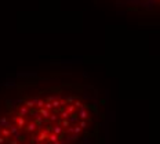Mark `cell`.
<instances>
[{"label":"cell","instance_id":"cell-1","mask_svg":"<svg viewBox=\"0 0 160 144\" xmlns=\"http://www.w3.org/2000/svg\"><path fill=\"white\" fill-rule=\"evenodd\" d=\"M15 122H17V126H18V129H22V127H25V125H26L25 118H24V116H19V115L17 116Z\"/></svg>","mask_w":160,"mask_h":144},{"label":"cell","instance_id":"cell-2","mask_svg":"<svg viewBox=\"0 0 160 144\" xmlns=\"http://www.w3.org/2000/svg\"><path fill=\"white\" fill-rule=\"evenodd\" d=\"M77 116H79L80 119H88V111L86 110V108H79Z\"/></svg>","mask_w":160,"mask_h":144},{"label":"cell","instance_id":"cell-3","mask_svg":"<svg viewBox=\"0 0 160 144\" xmlns=\"http://www.w3.org/2000/svg\"><path fill=\"white\" fill-rule=\"evenodd\" d=\"M37 123L33 121V122H30V123H28V125H25V129H26L28 132H35L36 129H37Z\"/></svg>","mask_w":160,"mask_h":144},{"label":"cell","instance_id":"cell-4","mask_svg":"<svg viewBox=\"0 0 160 144\" xmlns=\"http://www.w3.org/2000/svg\"><path fill=\"white\" fill-rule=\"evenodd\" d=\"M28 112H29V108H28L26 105H22V107H19V110H18V115L19 116H26Z\"/></svg>","mask_w":160,"mask_h":144},{"label":"cell","instance_id":"cell-5","mask_svg":"<svg viewBox=\"0 0 160 144\" xmlns=\"http://www.w3.org/2000/svg\"><path fill=\"white\" fill-rule=\"evenodd\" d=\"M39 114L43 116L44 119H48V116H50V111L48 110H46V108H39Z\"/></svg>","mask_w":160,"mask_h":144},{"label":"cell","instance_id":"cell-6","mask_svg":"<svg viewBox=\"0 0 160 144\" xmlns=\"http://www.w3.org/2000/svg\"><path fill=\"white\" fill-rule=\"evenodd\" d=\"M66 130H68V133H76V134H79L83 129L80 126H73V127H66Z\"/></svg>","mask_w":160,"mask_h":144},{"label":"cell","instance_id":"cell-7","mask_svg":"<svg viewBox=\"0 0 160 144\" xmlns=\"http://www.w3.org/2000/svg\"><path fill=\"white\" fill-rule=\"evenodd\" d=\"M48 133L50 132H47V130H43V132L37 136V137H39V141H44V140H47V137H48Z\"/></svg>","mask_w":160,"mask_h":144},{"label":"cell","instance_id":"cell-8","mask_svg":"<svg viewBox=\"0 0 160 144\" xmlns=\"http://www.w3.org/2000/svg\"><path fill=\"white\" fill-rule=\"evenodd\" d=\"M47 140H48L50 143H54V141H57V140H58V134H55V133L50 132V133H48V137H47Z\"/></svg>","mask_w":160,"mask_h":144},{"label":"cell","instance_id":"cell-9","mask_svg":"<svg viewBox=\"0 0 160 144\" xmlns=\"http://www.w3.org/2000/svg\"><path fill=\"white\" fill-rule=\"evenodd\" d=\"M36 101H37V98H33V100H29V101H25V105H26L28 108H33V107H36Z\"/></svg>","mask_w":160,"mask_h":144},{"label":"cell","instance_id":"cell-10","mask_svg":"<svg viewBox=\"0 0 160 144\" xmlns=\"http://www.w3.org/2000/svg\"><path fill=\"white\" fill-rule=\"evenodd\" d=\"M8 123H10V122L7 121L6 116H1V118H0V127H7L8 126Z\"/></svg>","mask_w":160,"mask_h":144},{"label":"cell","instance_id":"cell-11","mask_svg":"<svg viewBox=\"0 0 160 144\" xmlns=\"http://www.w3.org/2000/svg\"><path fill=\"white\" fill-rule=\"evenodd\" d=\"M7 127H8V130H10L11 134H14V133H17L18 130H19L17 125H11V123H8V126H7Z\"/></svg>","mask_w":160,"mask_h":144},{"label":"cell","instance_id":"cell-12","mask_svg":"<svg viewBox=\"0 0 160 144\" xmlns=\"http://www.w3.org/2000/svg\"><path fill=\"white\" fill-rule=\"evenodd\" d=\"M68 121H69V123H76V122L79 121V116L75 115V114H71L69 118H68Z\"/></svg>","mask_w":160,"mask_h":144},{"label":"cell","instance_id":"cell-13","mask_svg":"<svg viewBox=\"0 0 160 144\" xmlns=\"http://www.w3.org/2000/svg\"><path fill=\"white\" fill-rule=\"evenodd\" d=\"M51 132L55 134H61L62 133V126H51Z\"/></svg>","mask_w":160,"mask_h":144},{"label":"cell","instance_id":"cell-14","mask_svg":"<svg viewBox=\"0 0 160 144\" xmlns=\"http://www.w3.org/2000/svg\"><path fill=\"white\" fill-rule=\"evenodd\" d=\"M73 105H75L76 108H86V105L83 104L80 100H77V98H75V101H73Z\"/></svg>","mask_w":160,"mask_h":144},{"label":"cell","instance_id":"cell-15","mask_svg":"<svg viewBox=\"0 0 160 144\" xmlns=\"http://www.w3.org/2000/svg\"><path fill=\"white\" fill-rule=\"evenodd\" d=\"M77 138H79V134H76V133H75L73 136H68V137H66L65 143H69V141H75V140H77Z\"/></svg>","mask_w":160,"mask_h":144},{"label":"cell","instance_id":"cell-16","mask_svg":"<svg viewBox=\"0 0 160 144\" xmlns=\"http://www.w3.org/2000/svg\"><path fill=\"white\" fill-rule=\"evenodd\" d=\"M1 134H3V137H8L11 133L8 130V127H1Z\"/></svg>","mask_w":160,"mask_h":144},{"label":"cell","instance_id":"cell-17","mask_svg":"<svg viewBox=\"0 0 160 144\" xmlns=\"http://www.w3.org/2000/svg\"><path fill=\"white\" fill-rule=\"evenodd\" d=\"M66 105H68V107H66V111H68L69 114H73L75 110H76V107H75L73 104H66Z\"/></svg>","mask_w":160,"mask_h":144},{"label":"cell","instance_id":"cell-18","mask_svg":"<svg viewBox=\"0 0 160 144\" xmlns=\"http://www.w3.org/2000/svg\"><path fill=\"white\" fill-rule=\"evenodd\" d=\"M36 107H37V108H43L44 107V100L37 98V101H36Z\"/></svg>","mask_w":160,"mask_h":144},{"label":"cell","instance_id":"cell-19","mask_svg":"<svg viewBox=\"0 0 160 144\" xmlns=\"http://www.w3.org/2000/svg\"><path fill=\"white\" fill-rule=\"evenodd\" d=\"M51 105H53V108H59V100L54 98L51 101Z\"/></svg>","mask_w":160,"mask_h":144},{"label":"cell","instance_id":"cell-20","mask_svg":"<svg viewBox=\"0 0 160 144\" xmlns=\"http://www.w3.org/2000/svg\"><path fill=\"white\" fill-rule=\"evenodd\" d=\"M69 125H71V123H69L68 119H64V121L61 122V126H62V127H69Z\"/></svg>","mask_w":160,"mask_h":144},{"label":"cell","instance_id":"cell-21","mask_svg":"<svg viewBox=\"0 0 160 144\" xmlns=\"http://www.w3.org/2000/svg\"><path fill=\"white\" fill-rule=\"evenodd\" d=\"M65 101H66V104H73V101H75V97H73V96H69V97H68Z\"/></svg>","mask_w":160,"mask_h":144},{"label":"cell","instance_id":"cell-22","mask_svg":"<svg viewBox=\"0 0 160 144\" xmlns=\"http://www.w3.org/2000/svg\"><path fill=\"white\" fill-rule=\"evenodd\" d=\"M79 126L82 127V129H84V127H87V121H86V119H82V122L79 123Z\"/></svg>","mask_w":160,"mask_h":144},{"label":"cell","instance_id":"cell-23","mask_svg":"<svg viewBox=\"0 0 160 144\" xmlns=\"http://www.w3.org/2000/svg\"><path fill=\"white\" fill-rule=\"evenodd\" d=\"M44 108H46V110H53V105H51V103H50V101H47V103H44Z\"/></svg>","mask_w":160,"mask_h":144},{"label":"cell","instance_id":"cell-24","mask_svg":"<svg viewBox=\"0 0 160 144\" xmlns=\"http://www.w3.org/2000/svg\"><path fill=\"white\" fill-rule=\"evenodd\" d=\"M48 119H50L51 122H55L57 119H58V116H57V114H54V115H50V116H48Z\"/></svg>","mask_w":160,"mask_h":144},{"label":"cell","instance_id":"cell-25","mask_svg":"<svg viewBox=\"0 0 160 144\" xmlns=\"http://www.w3.org/2000/svg\"><path fill=\"white\" fill-rule=\"evenodd\" d=\"M6 141V137H3V136H0V144H3Z\"/></svg>","mask_w":160,"mask_h":144},{"label":"cell","instance_id":"cell-26","mask_svg":"<svg viewBox=\"0 0 160 144\" xmlns=\"http://www.w3.org/2000/svg\"><path fill=\"white\" fill-rule=\"evenodd\" d=\"M10 144H18V141H17L15 138H12V140L10 141Z\"/></svg>","mask_w":160,"mask_h":144},{"label":"cell","instance_id":"cell-27","mask_svg":"<svg viewBox=\"0 0 160 144\" xmlns=\"http://www.w3.org/2000/svg\"><path fill=\"white\" fill-rule=\"evenodd\" d=\"M30 144H33V143H30Z\"/></svg>","mask_w":160,"mask_h":144}]
</instances>
